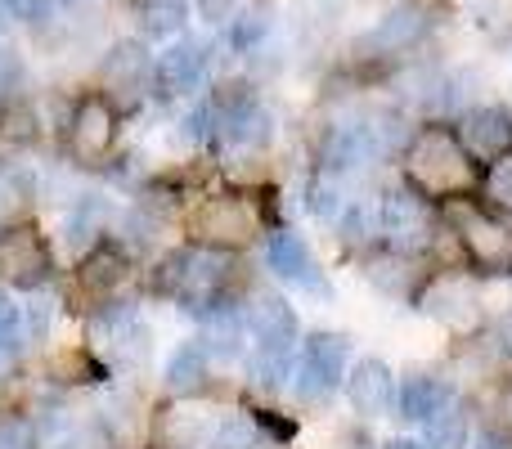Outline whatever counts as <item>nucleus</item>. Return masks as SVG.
Segmentation results:
<instances>
[{"label": "nucleus", "instance_id": "obj_31", "mask_svg": "<svg viewBox=\"0 0 512 449\" xmlns=\"http://www.w3.org/2000/svg\"><path fill=\"white\" fill-rule=\"evenodd\" d=\"M0 9H5V18H14L23 27H41L59 14V0H0Z\"/></svg>", "mask_w": 512, "mask_h": 449}, {"label": "nucleus", "instance_id": "obj_21", "mask_svg": "<svg viewBox=\"0 0 512 449\" xmlns=\"http://www.w3.org/2000/svg\"><path fill=\"white\" fill-rule=\"evenodd\" d=\"M126 274H131V256L122 247H90L86 265H81V283L90 292H113L117 283H126Z\"/></svg>", "mask_w": 512, "mask_h": 449}, {"label": "nucleus", "instance_id": "obj_34", "mask_svg": "<svg viewBox=\"0 0 512 449\" xmlns=\"http://www.w3.org/2000/svg\"><path fill=\"white\" fill-rule=\"evenodd\" d=\"M490 194L499 198V203H512V162H499L495 176H490Z\"/></svg>", "mask_w": 512, "mask_h": 449}, {"label": "nucleus", "instance_id": "obj_7", "mask_svg": "<svg viewBox=\"0 0 512 449\" xmlns=\"http://www.w3.org/2000/svg\"><path fill=\"white\" fill-rule=\"evenodd\" d=\"M346 400H351V409L364 418H382L396 409V382H391V369L378 355L355 360V369L346 373Z\"/></svg>", "mask_w": 512, "mask_h": 449}, {"label": "nucleus", "instance_id": "obj_11", "mask_svg": "<svg viewBox=\"0 0 512 449\" xmlns=\"http://www.w3.org/2000/svg\"><path fill=\"white\" fill-rule=\"evenodd\" d=\"M459 144L472 153V158H504V153L512 149V117L504 113V108H468L459 122Z\"/></svg>", "mask_w": 512, "mask_h": 449}, {"label": "nucleus", "instance_id": "obj_20", "mask_svg": "<svg viewBox=\"0 0 512 449\" xmlns=\"http://www.w3.org/2000/svg\"><path fill=\"white\" fill-rule=\"evenodd\" d=\"M306 360L315 364L333 387H342L346 364H351V337L346 333H310L306 337Z\"/></svg>", "mask_w": 512, "mask_h": 449}, {"label": "nucleus", "instance_id": "obj_27", "mask_svg": "<svg viewBox=\"0 0 512 449\" xmlns=\"http://www.w3.org/2000/svg\"><path fill=\"white\" fill-rule=\"evenodd\" d=\"M256 441H261V432L248 414H225L212 432V449H256Z\"/></svg>", "mask_w": 512, "mask_h": 449}, {"label": "nucleus", "instance_id": "obj_12", "mask_svg": "<svg viewBox=\"0 0 512 449\" xmlns=\"http://www.w3.org/2000/svg\"><path fill=\"white\" fill-rule=\"evenodd\" d=\"M68 140H72V153L81 162H95L113 149L117 140V113L104 104V99H86V104L72 113V126H68Z\"/></svg>", "mask_w": 512, "mask_h": 449}, {"label": "nucleus", "instance_id": "obj_32", "mask_svg": "<svg viewBox=\"0 0 512 449\" xmlns=\"http://www.w3.org/2000/svg\"><path fill=\"white\" fill-rule=\"evenodd\" d=\"M185 140L189 144H203L207 135H212V126H216V108H212V99H207V104H198V108H189L185 113Z\"/></svg>", "mask_w": 512, "mask_h": 449}, {"label": "nucleus", "instance_id": "obj_3", "mask_svg": "<svg viewBox=\"0 0 512 449\" xmlns=\"http://www.w3.org/2000/svg\"><path fill=\"white\" fill-rule=\"evenodd\" d=\"M189 234H194L198 247H216V252L243 247L256 234V212L248 198H234V194L203 198L194 207V216H189Z\"/></svg>", "mask_w": 512, "mask_h": 449}, {"label": "nucleus", "instance_id": "obj_18", "mask_svg": "<svg viewBox=\"0 0 512 449\" xmlns=\"http://www.w3.org/2000/svg\"><path fill=\"white\" fill-rule=\"evenodd\" d=\"M373 153H378V144H373L369 126H337V131L328 135L324 167H328V176H337V171H355L360 162H369Z\"/></svg>", "mask_w": 512, "mask_h": 449}, {"label": "nucleus", "instance_id": "obj_10", "mask_svg": "<svg viewBox=\"0 0 512 449\" xmlns=\"http://www.w3.org/2000/svg\"><path fill=\"white\" fill-rule=\"evenodd\" d=\"M265 265H270L279 279L297 283V288L328 292V283H324V274H319L315 256H310V247L301 243L297 234H288V229H274V234L265 238Z\"/></svg>", "mask_w": 512, "mask_h": 449}, {"label": "nucleus", "instance_id": "obj_4", "mask_svg": "<svg viewBox=\"0 0 512 449\" xmlns=\"http://www.w3.org/2000/svg\"><path fill=\"white\" fill-rule=\"evenodd\" d=\"M207 68H212V45L180 36L153 59V90L158 95H194V90H203Z\"/></svg>", "mask_w": 512, "mask_h": 449}, {"label": "nucleus", "instance_id": "obj_2", "mask_svg": "<svg viewBox=\"0 0 512 449\" xmlns=\"http://www.w3.org/2000/svg\"><path fill=\"white\" fill-rule=\"evenodd\" d=\"M225 288V256L216 247H185L171 252L158 265V292H167L171 301H180L185 310H207Z\"/></svg>", "mask_w": 512, "mask_h": 449}, {"label": "nucleus", "instance_id": "obj_35", "mask_svg": "<svg viewBox=\"0 0 512 449\" xmlns=\"http://www.w3.org/2000/svg\"><path fill=\"white\" fill-rule=\"evenodd\" d=\"M477 449H512V441H508V436H499V432H481Z\"/></svg>", "mask_w": 512, "mask_h": 449}, {"label": "nucleus", "instance_id": "obj_28", "mask_svg": "<svg viewBox=\"0 0 512 449\" xmlns=\"http://www.w3.org/2000/svg\"><path fill=\"white\" fill-rule=\"evenodd\" d=\"M265 32H270V18L265 14H234L230 18V36H225V45H230L234 54H248V50H256V45L265 41Z\"/></svg>", "mask_w": 512, "mask_h": 449}, {"label": "nucleus", "instance_id": "obj_15", "mask_svg": "<svg viewBox=\"0 0 512 449\" xmlns=\"http://www.w3.org/2000/svg\"><path fill=\"white\" fill-rule=\"evenodd\" d=\"M423 310L450 328H468V324H477V288L468 279H441L423 297Z\"/></svg>", "mask_w": 512, "mask_h": 449}, {"label": "nucleus", "instance_id": "obj_29", "mask_svg": "<svg viewBox=\"0 0 512 449\" xmlns=\"http://www.w3.org/2000/svg\"><path fill=\"white\" fill-rule=\"evenodd\" d=\"M292 391H297V400L315 405V400H328V396H333L337 387L315 369V364L306 360V355H301V360H292Z\"/></svg>", "mask_w": 512, "mask_h": 449}, {"label": "nucleus", "instance_id": "obj_38", "mask_svg": "<svg viewBox=\"0 0 512 449\" xmlns=\"http://www.w3.org/2000/svg\"><path fill=\"white\" fill-rule=\"evenodd\" d=\"M504 409H508V418H512V396H508V405H504Z\"/></svg>", "mask_w": 512, "mask_h": 449}, {"label": "nucleus", "instance_id": "obj_9", "mask_svg": "<svg viewBox=\"0 0 512 449\" xmlns=\"http://www.w3.org/2000/svg\"><path fill=\"white\" fill-rule=\"evenodd\" d=\"M459 221H463V247H468L472 261L486 265L490 274L512 270V225L481 212H463Z\"/></svg>", "mask_w": 512, "mask_h": 449}, {"label": "nucleus", "instance_id": "obj_19", "mask_svg": "<svg viewBox=\"0 0 512 449\" xmlns=\"http://www.w3.org/2000/svg\"><path fill=\"white\" fill-rule=\"evenodd\" d=\"M189 14H194L189 0H144L140 5V32L149 36V41H176V36L185 32Z\"/></svg>", "mask_w": 512, "mask_h": 449}, {"label": "nucleus", "instance_id": "obj_14", "mask_svg": "<svg viewBox=\"0 0 512 449\" xmlns=\"http://www.w3.org/2000/svg\"><path fill=\"white\" fill-rule=\"evenodd\" d=\"M450 405H454V391L445 387L441 378H432V373H414V378L396 391V409L405 423H432V418Z\"/></svg>", "mask_w": 512, "mask_h": 449}, {"label": "nucleus", "instance_id": "obj_37", "mask_svg": "<svg viewBox=\"0 0 512 449\" xmlns=\"http://www.w3.org/2000/svg\"><path fill=\"white\" fill-rule=\"evenodd\" d=\"M391 449H427V445H423V441H396Z\"/></svg>", "mask_w": 512, "mask_h": 449}, {"label": "nucleus", "instance_id": "obj_26", "mask_svg": "<svg viewBox=\"0 0 512 449\" xmlns=\"http://www.w3.org/2000/svg\"><path fill=\"white\" fill-rule=\"evenodd\" d=\"M468 445V418L459 409H441V414L427 423V449H463Z\"/></svg>", "mask_w": 512, "mask_h": 449}, {"label": "nucleus", "instance_id": "obj_6", "mask_svg": "<svg viewBox=\"0 0 512 449\" xmlns=\"http://www.w3.org/2000/svg\"><path fill=\"white\" fill-rule=\"evenodd\" d=\"M427 32H432V9L418 5V0H400V5H391L387 14L378 18V27H373L360 45L364 50L396 54V50H414Z\"/></svg>", "mask_w": 512, "mask_h": 449}, {"label": "nucleus", "instance_id": "obj_16", "mask_svg": "<svg viewBox=\"0 0 512 449\" xmlns=\"http://www.w3.org/2000/svg\"><path fill=\"white\" fill-rule=\"evenodd\" d=\"M207 369H212V346H207V337H194V342H185V346L171 351L167 387L176 391V396H194V391H203Z\"/></svg>", "mask_w": 512, "mask_h": 449}, {"label": "nucleus", "instance_id": "obj_1", "mask_svg": "<svg viewBox=\"0 0 512 449\" xmlns=\"http://www.w3.org/2000/svg\"><path fill=\"white\" fill-rule=\"evenodd\" d=\"M409 180H414L423 194H459V189L477 185V171H472V158L450 131L441 126H427L409 140L405 153Z\"/></svg>", "mask_w": 512, "mask_h": 449}, {"label": "nucleus", "instance_id": "obj_30", "mask_svg": "<svg viewBox=\"0 0 512 449\" xmlns=\"http://www.w3.org/2000/svg\"><path fill=\"white\" fill-rule=\"evenodd\" d=\"M306 207H310V216H319V221H337V212H342V189H337V180L333 176H319L315 185L306 189Z\"/></svg>", "mask_w": 512, "mask_h": 449}, {"label": "nucleus", "instance_id": "obj_23", "mask_svg": "<svg viewBox=\"0 0 512 449\" xmlns=\"http://www.w3.org/2000/svg\"><path fill=\"white\" fill-rule=\"evenodd\" d=\"M248 369H252L256 387H265V391L283 387V382L292 378V346H261V342H256Z\"/></svg>", "mask_w": 512, "mask_h": 449}, {"label": "nucleus", "instance_id": "obj_22", "mask_svg": "<svg viewBox=\"0 0 512 449\" xmlns=\"http://www.w3.org/2000/svg\"><path fill=\"white\" fill-rule=\"evenodd\" d=\"M108 221V203L104 198H81L77 207L68 212V221H63V234H68V247L72 252H86V247H95L99 229Z\"/></svg>", "mask_w": 512, "mask_h": 449}, {"label": "nucleus", "instance_id": "obj_17", "mask_svg": "<svg viewBox=\"0 0 512 449\" xmlns=\"http://www.w3.org/2000/svg\"><path fill=\"white\" fill-rule=\"evenodd\" d=\"M248 328L261 346H292L297 342V315L283 297H256L248 310Z\"/></svg>", "mask_w": 512, "mask_h": 449}, {"label": "nucleus", "instance_id": "obj_36", "mask_svg": "<svg viewBox=\"0 0 512 449\" xmlns=\"http://www.w3.org/2000/svg\"><path fill=\"white\" fill-rule=\"evenodd\" d=\"M14 315H18V310L9 306V297H5V292H0V324H9V319H14Z\"/></svg>", "mask_w": 512, "mask_h": 449}, {"label": "nucleus", "instance_id": "obj_5", "mask_svg": "<svg viewBox=\"0 0 512 449\" xmlns=\"http://www.w3.org/2000/svg\"><path fill=\"white\" fill-rule=\"evenodd\" d=\"M378 229L396 252H409V247L427 243V234H432V216H427V203L414 194V189H391L378 207Z\"/></svg>", "mask_w": 512, "mask_h": 449}, {"label": "nucleus", "instance_id": "obj_24", "mask_svg": "<svg viewBox=\"0 0 512 449\" xmlns=\"http://www.w3.org/2000/svg\"><path fill=\"white\" fill-rule=\"evenodd\" d=\"M337 238H342L346 247H360V243H369V238H378L382 229H378V207L373 203H346L342 212H337Z\"/></svg>", "mask_w": 512, "mask_h": 449}, {"label": "nucleus", "instance_id": "obj_8", "mask_svg": "<svg viewBox=\"0 0 512 449\" xmlns=\"http://www.w3.org/2000/svg\"><path fill=\"white\" fill-rule=\"evenodd\" d=\"M0 274L14 279L18 288H41L50 279V247L32 229H9L0 234Z\"/></svg>", "mask_w": 512, "mask_h": 449}, {"label": "nucleus", "instance_id": "obj_33", "mask_svg": "<svg viewBox=\"0 0 512 449\" xmlns=\"http://www.w3.org/2000/svg\"><path fill=\"white\" fill-rule=\"evenodd\" d=\"M243 5H248V0H194L198 18H207V23H230Z\"/></svg>", "mask_w": 512, "mask_h": 449}, {"label": "nucleus", "instance_id": "obj_25", "mask_svg": "<svg viewBox=\"0 0 512 449\" xmlns=\"http://www.w3.org/2000/svg\"><path fill=\"white\" fill-rule=\"evenodd\" d=\"M369 283L378 292H387V297H405V292L414 288V265L405 261V252L378 256V261L369 265Z\"/></svg>", "mask_w": 512, "mask_h": 449}, {"label": "nucleus", "instance_id": "obj_13", "mask_svg": "<svg viewBox=\"0 0 512 449\" xmlns=\"http://www.w3.org/2000/svg\"><path fill=\"white\" fill-rule=\"evenodd\" d=\"M104 86L135 95V90L153 86V54L140 41H117L104 59Z\"/></svg>", "mask_w": 512, "mask_h": 449}]
</instances>
